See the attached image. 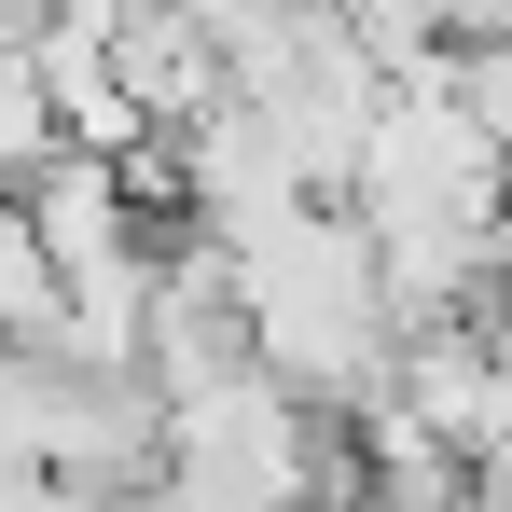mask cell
Listing matches in <instances>:
<instances>
[{
  "mask_svg": "<svg viewBox=\"0 0 512 512\" xmlns=\"http://www.w3.org/2000/svg\"><path fill=\"white\" fill-rule=\"evenodd\" d=\"M222 277H236L250 360L291 388V402L360 416V402L388 388L402 319H388V291H374V236H360V208H346V194H305V208L250 222V236L222 250Z\"/></svg>",
  "mask_w": 512,
  "mask_h": 512,
  "instance_id": "6da1fadb",
  "label": "cell"
},
{
  "mask_svg": "<svg viewBox=\"0 0 512 512\" xmlns=\"http://www.w3.org/2000/svg\"><path fill=\"white\" fill-rule=\"evenodd\" d=\"M222 84L250 97L263 125L305 153V180L333 194V180H346V153H360V125H374V97H388V56L346 28L333 0H277L250 42H222Z\"/></svg>",
  "mask_w": 512,
  "mask_h": 512,
  "instance_id": "7a4b0ae2",
  "label": "cell"
},
{
  "mask_svg": "<svg viewBox=\"0 0 512 512\" xmlns=\"http://www.w3.org/2000/svg\"><path fill=\"white\" fill-rule=\"evenodd\" d=\"M97 70L139 97V125H194V111L222 97V42H208L180 0H125L111 42H97Z\"/></svg>",
  "mask_w": 512,
  "mask_h": 512,
  "instance_id": "3957f363",
  "label": "cell"
},
{
  "mask_svg": "<svg viewBox=\"0 0 512 512\" xmlns=\"http://www.w3.org/2000/svg\"><path fill=\"white\" fill-rule=\"evenodd\" d=\"M180 14H194L208 42H250V28H263V14H277V0H180Z\"/></svg>",
  "mask_w": 512,
  "mask_h": 512,
  "instance_id": "277c9868",
  "label": "cell"
},
{
  "mask_svg": "<svg viewBox=\"0 0 512 512\" xmlns=\"http://www.w3.org/2000/svg\"><path fill=\"white\" fill-rule=\"evenodd\" d=\"M111 14L125 0H42V28H70V42H111Z\"/></svg>",
  "mask_w": 512,
  "mask_h": 512,
  "instance_id": "5b68a950",
  "label": "cell"
}]
</instances>
